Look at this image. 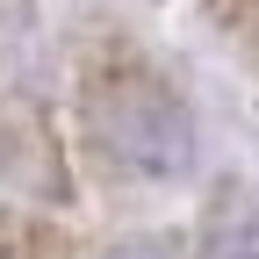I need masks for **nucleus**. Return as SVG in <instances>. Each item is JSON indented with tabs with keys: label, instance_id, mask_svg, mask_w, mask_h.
<instances>
[{
	"label": "nucleus",
	"instance_id": "1",
	"mask_svg": "<svg viewBox=\"0 0 259 259\" xmlns=\"http://www.w3.org/2000/svg\"><path fill=\"white\" fill-rule=\"evenodd\" d=\"M108 144L130 158L137 173H187V158H194V122H187V108L173 101L166 87H130V94H115L108 101Z\"/></svg>",
	"mask_w": 259,
	"mask_h": 259
},
{
	"label": "nucleus",
	"instance_id": "2",
	"mask_svg": "<svg viewBox=\"0 0 259 259\" xmlns=\"http://www.w3.org/2000/svg\"><path fill=\"white\" fill-rule=\"evenodd\" d=\"M202 259H259V216H231V223L209 238Z\"/></svg>",
	"mask_w": 259,
	"mask_h": 259
},
{
	"label": "nucleus",
	"instance_id": "3",
	"mask_svg": "<svg viewBox=\"0 0 259 259\" xmlns=\"http://www.w3.org/2000/svg\"><path fill=\"white\" fill-rule=\"evenodd\" d=\"M101 259H166V252H158V245H108Z\"/></svg>",
	"mask_w": 259,
	"mask_h": 259
}]
</instances>
